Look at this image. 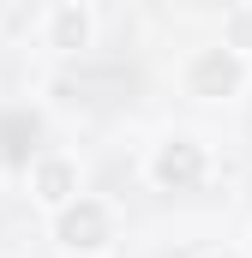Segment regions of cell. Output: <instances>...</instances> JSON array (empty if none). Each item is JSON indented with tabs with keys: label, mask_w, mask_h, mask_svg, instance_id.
<instances>
[{
	"label": "cell",
	"mask_w": 252,
	"mask_h": 258,
	"mask_svg": "<svg viewBox=\"0 0 252 258\" xmlns=\"http://www.w3.org/2000/svg\"><path fill=\"white\" fill-rule=\"evenodd\" d=\"M222 42L240 48V54H252V12H234V18L222 24Z\"/></svg>",
	"instance_id": "cell-7"
},
{
	"label": "cell",
	"mask_w": 252,
	"mask_h": 258,
	"mask_svg": "<svg viewBox=\"0 0 252 258\" xmlns=\"http://www.w3.org/2000/svg\"><path fill=\"white\" fill-rule=\"evenodd\" d=\"M42 156V114L36 108H0V168H30Z\"/></svg>",
	"instance_id": "cell-6"
},
{
	"label": "cell",
	"mask_w": 252,
	"mask_h": 258,
	"mask_svg": "<svg viewBox=\"0 0 252 258\" xmlns=\"http://www.w3.org/2000/svg\"><path fill=\"white\" fill-rule=\"evenodd\" d=\"M180 84H186L192 102H234L252 84V54L228 48V42H210V48H192L180 66Z\"/></svg>",
	"instance_id": "cell-1"
},
{
	"label": "cell",
	"mask_w": 252,
	"mask_h": 258,
	"mask_svg": "<svg viewBox=\"0 0 252 258\" xmlns=\"http://www.w3.org/2000/svg\"><path fill=\"white\" fill-rule=\"evenodd\" d=\"M96 42V12H90V0H48V12H42V48L48 54H84Z\"/></svg>",
	"instance_id": "cell-5"
},
{
	"label": "cell",
	"mask_w": 252,
	"mask_h": 258,
	"mask_svg": "<svg viewBox=\"0 0 252 258\" xmlns=\"http://www.w3.org/2000/svg\"><path fill=\"white\" fill-rule=\"evenodd\" d=\"M204 258H240V252H234V246H216V252H204Z\"/></svg>",
	"instance_id": "cell-8"
},
{
	"label": "cell",
	"mask_w": 252,
	"mask_h": 258,
	"mask_svg": "<svg viewBox=\"0 0 252 258\" xmlns=\"http://www.w3.org/2000/svg\"><path fill=\"white\" fill-rule=\"evenodd\" d=\"M240 192H246V210H252V174H246V186H240Z\"/></svg>",
	"instance_id": "cell-9"
},
{
	"label": "cell",
	"mask_w": 252,
	"mask_h": 258,
	"mask_svg": "<svg viewBox=\"0 0 252 258\" xmlns=\"http://www.w3.org/2000/svg\"><path fill=\"white\" fill-rule=\"evenodd\" d=\"M24 180H30V204L36 210H66L72 198L84 192V168H78V156H66V150H42L30 168H24Z\"/></svg>",
	"instance_id": "cell-4"
},
{
	"label": "cell",
	"mask_w": 252,
	"mask_h": 258,
	"mask_svg": "<svg viewBox=\"0 0 252 258\" xmlns=\"http://www.w3.org/2000/svg\"><path fill=\"white\" fill-rule=\"evenodd\" d=\"M48 234H54V246L72 258H96L114 246V204L96 192H78L66 210H54L48 216Z\"/></svg>",
	"instance_id": "cell-2"
},
{
	"label": "cell",
	"mask_w": 252,
	"mask_h": 258,
	"mask_svg": "<svg viewBox=\"0 0 252 258\" xmlns=\"http://www.w3.org/2000/svg\"><path fill=\"white\" fill-rule=\"evenodd\" d=\"M204 174H210V150H204L192 132H168V138L150 144V156H144V180H150L156 192H198Z\"/></svg>",
	"instance_id": "cell-3"
}]
</instances>
